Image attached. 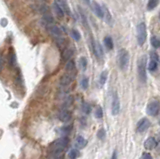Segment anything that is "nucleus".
I'll return each instance as SVG.
<instances>
[{"label": "nucleus", "mask_w": 160, "mask_h": 159, "mask_svg": "<svg viewBox=\"0 0 160 159\" xmlns=\"http://www.w3.org/2000/svg\"><path fill=\"white\" fill-rule=\"evenodd\" d=\"M68 143H69L68 137L66 136L60 137V138L54 140L49 145V152L50 153L51 152H63L68 146Z\"/></svg>", "instance_id": "nucleus-1"}, {"label": "nucleus", "mask_w": 160, "mask_h": 159, "mask_svg": "<svg viewBox=\"0 0 160 159\" xmlns=\"http://www.w3.org/2000/svg\"><path fill=\"white\" fill-rule=\"evenodd\" d=\"M146 62L147 58L145 55H142L138 60L137 71H138V78H139L141 83L146 82Z\"/></svg>", "instance_id": "nucleus-2"}, {"label": "nucleus", "mask_w": 160, "mask_h": 159, "mask_svg": "<svg viewBox=\"0 0 160 159\" xmlns=\"http://www.w3.org/2000/svg\"><path fill=\"white\" fill-rule=\"evenodd\" d=\"M129 53L127 52L126 49H121L118 52V56H117V60H118V65L119 68L121 70H126L128 67V64H129Z\"/></svg>", "instance_id": "nucleus-3"}, {"label": "nucleus", "mask_w": 160, "mask_h": 159, "mask_svg": "<svg viewBox=\"0 0 160 159\" xmlns=\"http://www.w3.org/2000/svg\"><path fill=\"white\" fill-rule=\"evenodd\" d=\"M45 26H46V29L49 32V34L51 36H53V38H54L55 40L63 37V33H62L61 29L57 25H55L54 23H45Z\"/></svg>", "instance_id": "nucleus-4"}, {"label": "nucleus", "mask_w": 160, "mask_h": 159, "mask_svg": "<svg viewBox=\"0 0 160 159\" xmlns=\"http://www.w3.org/2000/svg\"><path fill=\"white\" fill-rule=\"evenodd\" d=\"M146 25L145 23L141 22L137 26V41L139 45H143L146 40Z\"/></svg>", "instance_id": "nucleus-5"}, {"label": "nucleus", "mask_w": 160, "mask_h": 159, "mask_svg": "<svg viewBox=\"0 0 160 159\" xmlns=\"http://www.w3.org/2000/svg\"><path fill=\"white\" fill-rule=\"evenodd\" d=\"M159 110H160V103L158 100L150 101L146 107L147 114L150 115V116H156L159 113Z\"/></svg>", "instance_id": "nucleus-6"}, {"label": "nucleus", "mask_w": 160, "mask_h": 159, "mask_svg": "<svg viewBox=\"0 0 160 159\" xmlns=\"http://www.w3.org/2000/svg\"><path fill=\"white\" fill-rule=\"evenodd\" d=\"M120 111V101L117 93L114 92L112 95V103H111V113L113 115H118Z\"/></svg>", "instance_id": "nucleus-7"}, {"label": "nucleus", "mask_w": 160, "mask_h": 159, "mask_svg": "<svg viewBox=\"0 0 160 159\" xmlns=\"http://www.w3.org/2000/svg\"><path fill=\"white\" fill-rule=\"evenodd\" d=\"M158 60H159V56L155 51H152L150 53V62H149V70L150 71H155L157 69V65H158Z\"/></svg>", "instance_id": "nucleus-8"}, {"label": "nucleus", "mask_w": 160, "mask_h": 159, "mask_svg": "<svg viewBox=\"0 0 160 159\" xmlns=\"http://www.w3.org/2000/svg\"><path fill=\"white\" fill-rule=\"evenodd\" d=\"M57 117H58V119L61 121V122L66 123V122H69V121L71 120V113L67 110V109L61 108L60 110H59V112H58Z\"/></svg>", "instance_id": "nucleus-9"}, {"label": "nucleus", "mask_w": 160, "mask_h": 159, "mask_svg": "<svg viewBox=\"0 0 160 159\" xmlns=\"http://www.w3.org/2000/svg\"><path fill=\"white\" fill-rule=\"evenodd\" d=\"M150 126V121L148 118H142V119H140L139 121H138L137 123V131L142 133L144 131H146L147 129L149 128Z\"/></svg>", "instance_id": "nucleus-10"}, {"label": "nucleus", "mask_w": 160, "mask_h": 159, "mask_svg": "<svg viewBox=\"0 0 160 159\" xmlns=\"http://www.w3.org/2000/svg\"><path fill=\"white\" fill-rule=\"evenodd\" d=\"M65 69H66V74L68 75H70L71 77H75V74H76V68H75V63L73 60H68L67 63H66V67H65Z\"/></svg>", "instance_id": "nucleus-11"}, {"label": "nucleus", "mask_w": 160, "mask_h": 159, "mask_svg": "<svg viewBox=\"0 0 160 159\" xmlns=\"http://www.w3.org/2000/svg\"><path fill=\"white\" fill-rule=\"evenodd\" d=\"M144 147L145 149H148V150H152V149H154L156 146H157V141H156L155 138H153V137H148L145 142H144Z\"/></svg>", "instance_id": "nucleus-12"}, {"label": "nucleus", "mask_w": 160, "mask_h": 159, "mask_svg": "<svg viewBox=\"0 0 160 159\" xmlns=\"http://www.w3.org/2000/svg\"><path fill=\"white\" fill-rule=\"evenodd\" d=\"M91 7H92V10L94 12V14L96 15L98 18H103V11H102V7L100 6L98 3L93 1L91 3Z\"/></svg>", "instance_id": "nucleus-13"}, {"label": "nucleus", "mask_w": 160, "mask_h": 159, "mask_svg": "<svg viewBox=\"0 0 160 159\" xmlns=\"http://www.w3.org/2000/svg\"><path fill=\"white\" fill-rule=\"evenodd\" d=\"M93 51L94 54L98 59H102L103 57V50L102 47L100 46V44L98 42H93Z\"/></svg>", "instance_id": "nucleus-14"}, {"label": "nucleus", "mask_w": 160, "mask_h": 159, "mask_svg": "<svg viewBox=\"0 0 160 159\" xmlns=\"http://www.w3.org/2000/svg\"><path fill=\"white\" fill-rule=\"evenodd\" d=\"M57 3H58V5L60 6V8L62 9V11L64 12V14H66V15H70V9H69V6L67 4V2H66V0H57Z\"/></svg>", "instance_id": "nucleus-15"}, {"label": "nucleus", "mask_w": 160, "mask_h": 159, "mask_svg": "<svg viewBox=\"0 0 160 159\" xmlns=\"http://www.w3.org/2000/svg\"><path fill=\"white\" fill-rule=\"evenodd\" d=\"M53 9H54V12L56 13V15L59 17V18H63L64 17V12L62 11V9L60 8V6L58 5V3L57 1L53 3Z\"/></svg>", "instance_id": "nucleus-16"}, {"label": "nucleus", "mask_w": 160, "mask_h": 159, "mask_svg": "<svg viewBox=\"0 0 160 159\" xmlns=\"http://www.w3.org/2000/svg\"><path fill=\"white\" fill-rule=\"evenodd\" d=\"M102 11H103V18H104V19L106 20V22L110 24L112 17H111V14H110V12H109V10L107 9V7H106V6H103V7H102Z\"/></svg>", "instance_id": "nucleus-17"}, {"label": "nucleus", "mask_w": 160, "mask_h": 159, "mask_svg": "<svg viewBox=\"0 0 160 159\" xmlns=\"http://www.w3.org/2000/svg\"><path fill=\"white\" fill-rule=\"evenodd\" d=\"M72 104H73V97H72V96H67L66 98L63 99V105H62V108L67 109L70 107Z\"/></svg>", "instance_id": "nucleus-18"}, {"label": "nucleus", "mask_w": 160, "mask_h": 159, "mask_svg": "<svg viewBox=\"0 0 160 159\" xmlns=\"http://www.w3.org/2000/svg\"><path fill=\"white\" fill-rule=\"evenodd\" d=\"M86 144H87V141H86V139L84 138V137L80 136V135L77 136V138H76V146L78 148H83Z\"/></svg>", "instance_id": "nucleus-19"}, {"label": "nucleus", "mask_w": 160, "mask_h": 159, "mask_svg": "<svg viewBox=\"0 0 160 159\" xmlns=\"http://www.w3.org/2000/svg\"><path fill=\"white\" fill-rule=\"evenodd\" d=\"M104 44L106 46V48L108 49V50H112L113 49V40L110 36H106L104 38Z\"/></svg>", "instance_id": "nucleus-20"}, {"label": "nucleus", "mask_w": 160, "mask_h": 159, "mask_svg": "<svg viewBox=\"0 0 160 159\" xmlns=\"http://www.w3.org/2000/svg\"><path fill=\"white\" fill-rule=\"evenodd\" d=\"M48 159H64L63 152H51L49 154Z\"/></svg>", "instance_id": "nucleus-21"}, {"label": "nucleus", "mask_w": 160, "mask_h": 159, "mask_svg": "<svg viewBox=\"0 0 160 159\" xmlns=\"http://www.w3.org/2000/svg\"><path fill=\"white\" fill-rule=\"evenodd\" d=\"M72 55H73V51H72V49L65 48L63 50V59H64V60H67V61L70 60Z\"/></svg>", "instance_id": "nucleus-22"}, {"label": "nucleus", "mask_w": 160, "mask_h": 159, "mask_svg": "<svg viewBox=\"0 0 160 159\" xmlns=\"http://www.w3.org/2000/svg\"><path fill=\"white\" fill-rule=\"evenodd\" d=\"M107 77H108V72L106 70L102 71V73L100 74V78H99V83L100 85H104L106 80H107Z\"/></svg>", "instance_id": "nucleus-23"}, {"label": "nucleus", "mask_w": 160, "mask_h": 159, "mask_svg": "<svg viewBox=\"0 0 160 159\" xmlns=\"http://www.w3.org/2000/svg\"><path fill=\"white\" fill-rule=\"evenodd\" d=\"M158 3H159V0H149L148 4H147V9L148 10H152V9H154L158 5Z\"/></svg>", "instance_id": "nucleus-24"}, {"label": "nucleus", "mask_w": 160, "mask_h": 159, "mask_svg": "<svg viewBox=\"0 0 160 159\" xmlns=\"http://www.w3.org/2000/svg\"><path fill=\"white\" fill-rule=\"evenodd\" d=\"M79 65H80V68L82 69L83 71L86 70L87 68V60L85 57H81L80 60H79Z\"/></svg>", "instance_id": "nucleus-25"}, {"label": "nucleus", "mask_w": 160, "mask_h": 159, "mask_svg": "<svg viewBox=\"0 0 160 159\" xmlns=\"http://www.w3.org/2000/svg\"><path fill=\"white\" fill-rule=\"evenodd\" d=\"M151 44L154 48H159L160 47V40L157 38V37L153 36L151 38Z\"/></svg>", "instance_id": "nucleus-26"}, {"label": "nucleus", "mask_w": 160, "mask_h": 159, "mask_svg": "<svg viewBox=\"0 0 160 159\" xmlns=\"http://www.w3.org/2000/svg\"><path fill=\"white\" fill-rule=\"evenodd\" d=\"M95 116H96V118H98V119H101V118L103 117V111L100 106H97L95 109Z\"/></svg>", "instance_id": "nucleus-27"}, {"label": "nucleus", "mask_w": 160, "mask_h": 159, "mask_svg": "<svg viewBox=\"0 0 160 159\" xmlns=\"http://www.w3.org/2000/svg\"><path fill=\"white\" fill-rule=\"evenodd\" d=\"M9 63H10L11 66H13L15 64V54L12 49H10V52H9Z\"/></svg>", "instance_id": "nucleus-28"}, {"label": "nucleus", "mask_w": 160, "mask_h": 159, "mask_svg": "<svg viewBox=\"0 0 160 159\" xmlns=\"http://www.w3.org/2000/svg\"><path fill=\"white\" fill-rule=\"evenodd\" d=\"M71 35H72V37H73L75 40H76V41H78V40L81 39L80 33L78 32L77 30H75V29H72V30H71Z\"/></svg>", "instance_id": "nucleus-29"}, {"label": "nucleus", "mask_w": 160, "mask_h": 159, "mask_svg": "<svg viewBox=\"0 0 160 159\" xmlns=\"http://www.w3.org/2000/svg\"><path fill=\"white\" fill-rule=\"evenodd\" d=\"M78 156V151L76 149H71L69 151V159H76Z\"/></svg>", "instance_id": "nucleus-30"}, {"label": "nucleus", "mask_w": 160, "mask_h": 159, "mask_svg": "<svg viewBox=\"0 0 160 159\" xmlns=\"http://www.w3.org/2000/svg\"><path fill=\"white\" fill-rule=\"evenodd\" d=\"M88 85H89V80L87 77H84V78L81 80V87H82L83 89H87L88 88Z\"/></svg>", "instance_id": "nucleus-31"}, {"label": "nucleus", "mask_w": 160, "mask_h": 159, "mask_svg": "<svg viewBox=\"0 0 160 159\" xmlns=\"http://www.w3.org/2000/svg\"><path fill=\"white\" fill-rule=\"evenodd\" d=\"M82 110L84 113H86V114H88L90 113V111H91V107H90V105L88 103H83L82 105Z\"/></svg>", "instance_id": "nucleus-32"}, {"label": "nucleus", "mask_w": 160, "mask_h": 159, "mask_svg": "<svg viewBox=\"0 0 160 159\" xmlns=\"http://www.w3.org/2000/svg\"><path fill=\"white\" fill-rule=\"evenodd\" d=\"M97 137H98L99 139H104L105 138V130L104 129H100L98 133H97Z\"/></svg>", "instance_id": "nucleus-33"}, {"label": "nucleus", "mask_w": 160, "mask_h": 159, "mask_svg": "<svg viewBox=\"0 0 160 159\" xmlns=\"http://www.w3.org/2000/svg\"><path fill=\"white\" fill-rule=\"evenodd\" d=\"M70 130H71V126H64V127H62V128H61V132L67 134V133H69Z\"/></svg>", "instance_id": "nucleus-34"}, {"label": "nucleus", "mask_w": 160, "mask_h": 159, "mask_svg": "<svg viewBox=\"0 0 160 159\" xmlns=\"http://www.w3.org/2000/svg\"><path fill=\"white\" fill-rule=\"evenodd\" d=\"M141 159H153V158H152V156L149 153H143Z\"/></svg>", "instance_id": "nucleus-35"}, {"label": "nucleus", "mask_w": 160, "mask_h": 159, "mask_svg": "<svg viewBox=\"0 0 160 159\" xmlns=\"http://www.w3.org/2000/svg\"><path fill=\"white\" fill-rule=\"evenodd\" d=\"M2 66H3V58H2V56L0 55V71L2 69Z\"/></svg>", "instance_id": "nucleus-36"}, {"label": "nucleus", "mask_w": 160, "mask_h": 159, "mask_svg": "<svg viewBox=\"0 0 160 159\" xmlns=\"http://www.w3.org/2000/svg\"><path fill=\"white\" fill-rule=\"evenodd\" d=\"M84 1H85L87 4H90V0H84Z\"/></svg>", "instance_id": "nucleus-37"}, {"label": "nucleus", "mask_w": 160, "mask_h": 159, "mask_svg": "<svg viewBox=\"0 0 160 159\" xmlns=\"http://www.w3.org/2000/svg\"><path fill=\"white\" fill-rule=\"evenodd\" d=\"M38 1H45V0H38Z\"/></svg>", "instance_id": "nucleus-38"}]
</instances>
